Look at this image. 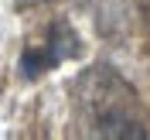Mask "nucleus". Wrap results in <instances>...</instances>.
<instances>
[{
	"mask_svg": "<svg viewBox=\"0 0 150 140\" xmlns=\"http://www.w3.org/2000/svg\"><path fill=\"white\" fill-rule=\"evenodd\" d=\"M89 123L96 133L103 137H143L140 113H137V99L126 85L109 75L106 68H99L96 75L85 79V99H82Z\"/></svg>",
	"mask_w": 150,
	"mask_h": 140,
	"instance_id": "nucleus-1",
	"label": "nucleus"
},
{
	"mask_svg": "<svg viewBox=\"0 0 150 140\" xmlns=\"http://www.w3.org/2000/svg\"><path fill=\"white\" fill-rule=\"evenodd\" d=\"M28 4H34V0H28Z\"/></svg>",
	"mask_w": 150,
	"mask_h": 140,
	"instance_id": "nucleus-2",
	"label": "nucleus"
}]
</instances>
